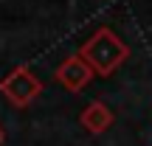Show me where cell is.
Instances as JSON below:
<instances>
[{
    "label": "cell",
    "instance_id": "6da1fadb",
    "mask_svg": "<svg viewBox=\"0 0 152 146\" xmlns=\"http://www.w3.org/2000/svg\"><path fill=\"white\" fill-rule=\"evenodd\" d=\"M79 56L93 68V73L107 79L130 59V45L113 31V28H99L87 42H82L79 48Z\"/></svg>",
    "mask_w": 152,
    "mask_h": 146
},
{
    "label": "cell",
    "instance_id": "7a4b0ae2",
    "mask_svg": "<svg viewBox=\"0 0 152 146\" xmlns=\"http://www.w3.org/2000/svg\"><path fill=\"white\" fill-rule=\"evenodd\" d=\"M0 96L11 104L14 110H26L42 96V81L28 70L26 65H17L6 79H0Z\"/></svg>",
    "mask_w": 152,
    "mask_h": 146
},
{
    "label": "cell",
    "instance_id": "3957f363",
    "mask_svg": "<svg viewBox=\"0 0 152 146\" xmlns=\"http://www.w3.org/2000/svg\"><path fill=\"white\" fill-rule=\"evenodd\" d=\"M54 76L68 93H79V90H85V87L90 84V79L96 73H93V68L87 65L79 54H73V56H65V59L59 62V68H56Z\"/></svg>",
    "mask_w": 152,
    "mask_h": 146
},
{
    "label": "cell",
    "instance_id": "277c9868",
    "mask_svg": "<svg viewBox=\"0 0 152 146\" xmlns=\"http://www.w3.org/2000/svg\"><path fill=\"white\" fill-rule=\"evenodd\" d=\"M113 121H115V115H113V110H110L104 101H90L85 110H82V115H79L82 129L90 132V135H102V132H107L110 126H113Z\"/></svg>",
    "mask_w": 152,
    "mask_h": 146
},
{
    "label": "cell",
    "instance_id": "5b68a950",
    "mask_svg": "<svg viewBox=\"0 0 152 146\" xmlns=\"http://www.w3.org/2000/svg\"><path fill=\"white\" fill-rule=\"evenodd\" d=\"M3 141H6V129H3V124H0V146H3Z\"/></svg>",
    "mask_w": 152,
    "mask_h": 146
}]
</instances>
